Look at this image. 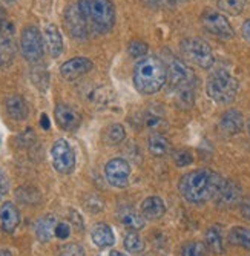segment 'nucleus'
<instances>
[{
    "mask_svg": "<svg viewBox=\"0 0 250 256\" xmlns=\"http://www.w3.org/2000/svg\"><path fill=\"white\" fill-rule=\"evenodd\" d=\"M222 176L209 169H198L186 174L180 180L178 189L186 201L192 204H202L214 200Z\"/></svg>",
    "mask_w": 250,
    "mask_h": 256,
    "instance_id": "nucleus-1",
    "label": "nucleus"
},
{
    "mask_svg": "<svg viewBox=\"0 0 250 256\" xmlns=\"http://www.w3.org/2000/svg\"><path fill=\"white\" fill-rule=\"evenodd\" d=\"M168 80L166 64L158 57H143L134 68V84L143 96L160 90Z\"/></svg>",
    "mask_w": 250,
    "mask_h": 256,
    "instance_id": "nucleus-2",
    "label": "nucleus"
},
{
    "mask_svg": "<svg viewBox=\"0 0 250 256\" xmlns=\"http://www.w3.org/2000/svg\"><path fill=\"white\" fill-rule=\"evenodd\" d=\"M206 92L215 103L229 104L236 97L238 80L227 69H216L208 78Z\"/></svg>",
    "mask_w": 250,
    "mask_h": 256,
    "instance_id": "nucleus-3",
    "label": "nucleus"
},
{
    "mask_svg": "<svg viewBox=\"0 0 250 256\" xmlns=\"http://www.w3.org/2000/svg\"><path fill=\"white\" fill-rule=\"evenodd\" d=\"M88 16L90 30L109 32L116 25V8L110 0H80Z\"/></svg>",
    "mask_w": 250,
    "mask_h": 256,
    "instance_id": "nucleus-4",
    "label": "nucleus"
},
{
    "mask_svg": "<svg viewBox=\"0 0 250 256\" xmlns=\"http://www.w3.org/2000/svg\"><path fill=\"white\" fill-rule=\"evenodd\" d=\"M181 51H183V54L186 56L189 62H192L194 64L202 69H209L215 63V57H214L210 46L202 38L192 37V38L183 40V43H181Z\"/></svg>",
    "mask_w": 250,
    "mask_h": 256,
    "instance_id": "nucleus-5",
    "label": "nucleus"
},
{
    "mask_svg": "<svg viewBox=\"0 0 250 256\" xmlns=\"http://www.w3.org/2000/svg\"><path fill=\"white\" fill-rule=\"evenodd\" d=\"M64 26L72 37L76 38H86L89 31H90V25L88 16L84 12V8L82 5V2L78 0L77 4H72L70 8L64 12Z\"/></svg>",
    "mask_w": 250,
    "mask_h": 256,
    "instance_id": "nucleus-6",
    "label": "nucleus"
},
{
    "mask_svg": "<svg viewBox=\"0 0 250 256\" xmlns=\"http://www.w3.org/2000/svg\"><path fill=\"white\" fill-rule=\"evenodd\" d=\"M20 51L28 62L37 63L43 57V38L36 26H26L20 36Z\"/></svg>",
    "mask_w": 250,
    "mask_h": 256,
    "instance_id": "nucleus-7",
    "label": "nucleus"
},
{
    "mask_svg": "<svg viewBox=\"0 0 250 256\" xmlns=\"http://www.w3.org/2000/svg\"><path fill=\"white\" fill-rule=\"evenodd\" d=\"M51 156H52V164L54 169L63 175L71 174L76 168V155L71 148V144L66 140L60 138L54 143L51 149Z\"/></svg>",
    "mask_w": 250,
    "mask_h": 256,
    "instance_id": "nucleus-8",
    "label": "nucleus"
},
{
    "mask_svg": "<svg viewBox=\"0 0 250 256\" xmlns=\"http://www.w3.org/2000/svg\"><path fill=\"white\" fill-rule=\"evenodd\" d=\"M201 23H202L204 30L215 37L227 40L235 36V31L229 23V20L218 11H206L201 17Z\"/></svg>",
    "mask_w": 250,
    "mask_h": 256,
    "instance_id": "nucleus-9",
    "label": "nucleus"
},
{
    "mask_svg": "<svg viewBox=\"0 0 250 256\" xmlns=\"http://www.w3.org/2000/svg\"><path fill=\"white\" fill-rule=\"evenodd\" d=\"M104 175H106V180L109 181L110 186L123 189L129 184L130 166H129V162L123 158H114L106 164Z\"/></svg>",
    "mask_w": 250,
    "mask_h": 256,
    "instance_id": "nucleus-10",
    "label": "nucleus"
},
{
    "mask_svg": "<svg viewBox=\"0 0 250 256\" xmlns=\"http://www.w3.org/2000/svg\"><path fill=\"white\" fill-rule=\"evenodd\" d=\"M214 200L216 201V206H220V207H224V208L235 207V206L241 204V201H242L241 188L235 181L222 178Z\"/></svg>",
    "mask_w": 250,
    "mask_h": 256,
    "instance_id": "nucleus-11",
    "label": "nucleus"
},
{
    "mask_svg": "<svg viewBox=\"0 0 250 256\" xmlns=\"http://www.w3.org/2000/svg\"><path fill=\"white\" fill-rule=\"evenodd\" d=\"M168 78L170 80V88L195 86V74L192 69L178 58H174L168 68Z\"/></svg>",
    "mask_w": 250,
    "mask_h": 256,
    "instance_id": "nucleus-12",
    "label": "nucleus"
},
{
    "mask_svg": "<svg viewBox=\"0 0 250 256\" xmlns=\"http://www.w3.org/2000/svg\"><path fill=\"white\" fill-rule=\"evenodd\" d=\"M16 37L12 23H6L4 30L0 31V66L8 68L16 58Z\"/></svg>",
    "mask_w": 250,
    "mask_h": 256,
    "instance_id": "nucleus-13",
    "label": "nucleus"
},
{
    "mask_svg": "<svg viewBox=\"0 0 250 256\" xmlns=\"http://www.w3.org/2000/svg\"><path fill=\"white\" fill-rule=\"evenodd\" d=\"M94 68V63L90 62L86 57H76L68 60L62 64L60 68V74L63 78L66 80H76L82 76H84L86 72H89L90 69Z\"/></svg>",
    "mask_w": 250,
    "mask_h": 256,
    "instance_id": "nucleus-14",
    "label": "nucleus"
},
{
    "mask_svg": "<svg viewBox=\"0 0 250 256\" xmlns=\"http://www.w3.org/2000/svg\"><path fill=\"white\" fill-rule=\"evenodd\" d=\"M54 115H56V122L57 124L63 129V130H68V132H72L76 129H78L80 126V114L68 104H57L56 106V110H54Z\"/></svg>",
    "mask_w": 250,
    "mask_h": 256,
    "instance_id": "nucleus-15",
    "label": "nucleus"
},
{
    "mask_svg": "<svg viewBox=\"0 0 250 256\" xmlns=\"http://www.w3.org/2000/svg\"><path fill=\"white\" fill-rule=\"evenodd\" d=\"M43 38H44V43H46V48H48L50 54L54 58L60 57L63 52V38H62L58 28L54 25V23H50V25L44 26Z\"/></svg>",
    "mask_w": 250,
    "mask_h": 256,
    "instance_id": "nucleus-16",
    "label": "nucleus"
},
{
    "mask_svg": "<svg viewBox=\"0 0 250 256\" xmlns=\"http://www.w3.org/2000/svg\"><path fill=\"white\" fill-rule=\"evenodd\" d=\"M244 128V118L242 114L236 109H230L226 114H222V117L220 120V129L229 135H235L241 132Z\"/></svg>",
    "mask_w": 250,
    "mask_h": 256,
    "instance_id": "nucleus-17",
    "label": "nucleus"
},
{
    "mask_svg": "<svg viewBox=\"0 0 250 256\" xmlns=\"http://www.w3.org/2000/svg\"><path fill=\"white\" fill-rule=\"evenodd\" d=\"M20 222V214L17 207L12 202H4L0 207V224L6 234H12V232L18 227Z\"/></svg>",
    "mask_w": 250,
    "mask_h": 256,
    "instance_id": "nucleus-18",
    "label": "nucleus"
},
{
    "mask_svg": "<svg viewBox=\"0 0 250 256\" xmlns=\"http://www.w3.org/2000/svg\"><path fill=\"white\" fill-rule=\"evenodd\" d=\"M166 214V206L160 196H149L142 204V215L144 220H160Z\"/></svg>",
    "mask_w": 250,
    "mask_h": 256,
    "instance_id": "nucleus-19",
    "label": "nucleus"
},
{
    "mask_svg": "<svg viewBox=\"0 0 250 256\" xmlns=\"http://www.w3.org/2000/svg\"><path fill=\"white\" fill-rule=\"evenodd\" d=\"M172 89V100L174 104L180 109H192L195 103V92L192 86H183V88H170Z\"/></svg>",
    "mask_w": 250,
    "mask_h": 256,
    "instance_id": "nucleus-20",
    "label": "nucleus"
},
{
    "mask_svg": "<svg viewBox=\"0 0 250 256\" xmlns=\"http://www.w3.org/2000/svg\"><path fill=\"white\" fill-rule=\"evenodd\" d=\"M6 110H8V115L16 120V122H24L28 118V114H30V109H28V104L20 96H11L8 100H6Z\"/></svg>",
    "mask_w": 250,
    "mask_h": 256,
    "instance_id": "nucleus-21",
    "label": "nucleus"
},
{
    "mask_svg": "<svg viewBox=\"0 0 250 256\" xmlns=\"http://www.w3.org/2000/svg\"><path fill=\"white\" fill-rule=\"evenodd\" d=\"M148 149L149 152L154 155V156H166L172 152V146H170V142L163 136L162 134H152L149 136V142H148Z\"/></svg>",
    "mask_w": 250,
    "mask_h": 256,
    "instance_id": "nucleus-22",
    "label": "nucleus"
},
{
    "mask_svg": "<svg viewBox=\"0 0 250 256\" xmlns=\"http://www.w3.org/2000/svg\"><path fill=\"white\" fill-rule=\"evenodd\" d=\"M120 221L130 230H140L144 227V218L132 207H123L118 212Z\"/></svg>",
    "mask_w": 250,
    "mask_h": 256,
    "instance_id": "nucleus-23",
    "label": "nucleus"
},
{
    "mask_svg": "<svg viewBox=\"0 0 250 256\" xmlns=\"http://www.w3.org/2000/svg\"><path fill=\"white\" fill-rule=\"evenodd\" d=\"M57 220L52 215H46L44 218H42L37 224H36V235L40 241H50L52 238V235H56V226H57Z\"/></svg>",
    "mask_w": 250,
    "mask_h": 256,
    "instance_id": "nucleus-24",
    "label": "nucleus"
},
{
    "mask_svg": "<svg viewBox=\"0 0 250 256\" xmlns=\"http://www.w3.org/2000/svg\"><path fill=\"white\" fill-rule=\"evenodd\" d=\"M92 241L96 246L104 248L116 242V238H114V232L108 224H97L92 230Z\"/></svg>",
    "mask_w": 250,
    "mask_h": 256,
    "instance_id": "nucleus-25",
    "label": "nucleus"
},
{
    "mask_svg": "<svg viewBox=\"0 0 250 256\" xmlns=\"http://www.w3.org/2000/svg\"><path fill=\"white\" fill-rule=\"evenodd\" d=\"M229 241L235 246L244 247L247 250H250V228L247 227H234L229 232Z\"/></svg>",
    "mask_w": 250,
    "mask_h": 256,
    "instance_id": "nucleus-26",
    "label": "nucleus"
},
{
    "mask_svg": "<svg viewBox=\"0 0 250 256\" xmlns=\"http://www.w3.org/2000/svg\"><path fill=\"white\" fill-rule=\"evenodd\" d=\"M143 123L154 134H160L162 130H164L168 128V123L163 118V115L156 114V112H146L144 117H143Z\"/></svg>",
    "mask_w": 250,
    "mask_h": 256,
    "instance_id": "nucleus-27",
    "label": "nucleus"
},
{
    "mask_svg": "<svg viewBox=\"0 0 250 256\" xmlns=\"http://www.w3.org/2000/svg\"><path fill=\"white\" fill-rule=\"evenodd\" d=\"M216 6L229 16H240L246 6V0H216Z\"/></svg>",
    "mask_w": 250,
    "mask_h": 256,
    "instance_id": "nucleus-28",
    "label": "nucleus"
},
{
    "mask_svg": "<svg viewBox=\"0 0 250 256\" xmlns=\"http://www.w3.org/2000/svg\"><path fill=\"white\" fill-rule=\"evenodd\" d=\"M206 242L209 246V248L215 253H222L224 252V246H222V235L216 226L210 227L206 232Z\"/></svg>",
    "mask_w": 250,
    "mask_h": 256,
    "instance_id": "nucleus-29",
    "label": "nucleus"
},
{
    "mask_svg": "<svg viewBox=\"0 0 250 256\" xmlns=\"http://www.w3.org/2000/svg\"><path fill=\"white\" fill-rule=\"evenodd\" d=\"M126 138V132H124V128L122 124H112L106 130V135H104V142L109 144V146H117L120 144L123 140Z\"/></svg>",
    "mask_w": 250,
    "mask_h": 256,
    "instance_id": "nucleus-30",
    "label": "nucleus"
},
{
    "mask_svg": "<svg viewBox=\"0 0 250 256\" xmlns=\"http://www.w3.org/2000/svg\"><path fill=\"white\" fill-rule=\"evenodd\" d=\"M124 248H126L128 252H132V253L143 252V248H144V241H143V238L137 234V232H129V234L124 236Z\"/></svg>",
    "mask_w": 250,
    "mask_h": 256,
    "instance_id": "nucleus-31",
    "label": "nucleus"
},
{
    "mask_svg": "<svg viewBox=\"0 0 250 256\" xmlns=\"http://www.w3.org/2000/svg\"><path fill=\"white\" fill-rule=\"evenodd\" d=\"M181 256H208V247L200 241L188 242L181 248Z\"/></svg>",
    "mask_w": 250,
    "mask_h": 256,
    "instance_id": "nucleus-32",
    "label": "nucleus"
},
{
    "mask_svg": "<svg viewBox=\"0 0 250 256\" xmlns=\"http://www.w3.org/2000/svg\"><path fill=\"white\" fill-rule=\"evenodd\" d=\"M31 78H32V83L42 92H44L48 89V72H46V69H43V66H37V68L32 69Z\"/></svg>",
    "mask_w": 250,
    "mask_h": 256,
    "instance_id": "nucleus-33",
    "label": "nucleus"
},
{
    "mask_svg": "<svg viewBox=\"0 0 250 256\" xmlns=\"http://www.w3.org/2000/svg\"><path fill=\"white\" fill-rule=\"evenodd\" d=\"M128 52H129L130 57H135V58L142 57L143 58L148 54V44L144 42H140V40L130 42L129 48H128Z\"/></svg>",
    "mask_w": 250,
    "mask_h": 256,
    "instance_id": "nucleus-34",
    "label": "nucleus"
},
{
    "mask_svg": "<svg viewBox=\"0 0 250 256\" xmlns=\"http://www.w3.org/2000/svg\"><path fill=\"white\" fill-rule=\"evenodd\" d=\"M174 161L178 168H186L194 162V156L189 150H176L174 152Z\"/></svg>",
    "mask_w": 250,
    "mask_h": 256,
    "instance_id": "nucleus-35",
    "label": "nucleus"
},
{
    "mask_svg": "<svg viewBox=\"0 0 250 256\" xmlns=\"http://www.w3.org/2000/svg\"><path fill=\"white\" fill-rule=\"evenodd\" d=\"M60 256H84V250L78 244H66L62 247Z\"/></svg>",
    "mask_w": 250,
    "mask_h": 256,
    "instance_id": "nucleus-36",
    "label": "nucleus"
},
{
    "mask_svg": "<svg viewBox=\"0 0 250 256\" xmlns=\"http://www.w3.org/2000/svg\"><path fill=\"white\" fill-rule=\"evenodd\" d=\"M70 234H71V228L68 224L64 222H58L56 226V236L58 240H66V238H70Z\"/></svg>",
    "mask_w": 250,
    "mask_h": 256,
    "instance_id": "nucleus-37",
    "label": "nucleus"
},
{
    "mask_svg": "<svg viewBox=\"0 0 250 256\" xmlns=\"http://www.w3.org/2000/svg\"><path fill=\"white\" fill-rule=\"evenodd\" d=\"M8 192V181H6V175L0 170V201L5 196V194Z\"/></svg>",
    "mask_w": 250,
    "mask_h": 256,
    "instance_id": "nucleus-38",
    "label": "nucleus"
},
{
    "mask_svg": "<svg viewBox=\"0 0 250 256\" xmlns=\"http://www.w3.org/2000/svg\"><path fill=\"white\" fill-rule=\"evenodd\" d=\"M241 214L246 220L250 221V196L246 198L244 201H241Z\"/></svg>",
    "mask_w": 250,
    "mask_h": 256,
    "instance_id": "nucleus-39",
    "label": "nucleus"
},
{
    "mask_svg": "<svg viewBox=\"0 0 250 256\" xmlns=\"http://www.w3.org/2000/svg\"><path fill=\"white\" fill-rule=\"evenodd\" d=\"M152 2L162 6H175L181 2H184V0H152Z\"/></svg>",
    "mask_w": 250,
    "mask_h": 256,
    "instance_id": "nucleus-40",
    "label": "nucleus"
},
{
    "mask_svg": "<svg viewBox=\"0 0 250 256\" xmlns=\"http://www.w3.org/2000/svg\"><path fill=\"white\" fill-rule=\"evenodd\" d=\"M40 126H42L44 130H50L51 122H50V117H48L46 114H42V117H40Z\"/></svg>",
    "mask_w": 250,
    "mask_h": 256,
    "instance_id": "nucleus-41",
    "label": "nucleus"
},
{
    "mask_svg": "<svg viewBox=\"0 0 250 256\" xmlns=\"http://www.w3.org/2000/svg\"><path fill=\"white\" fill-rule=\"evenodd\" d=\"M241 31H242V37L250 43V18L242 25V30Z\"/></svg>",
    "mask_w": 250,
    "mask_h": 256,
    "instance_id": "nucleus-42",
    "label": "nucleus"
},
{
    "mask_svg": "<svg viewBox=\"0 0 250 256\" xmlns=\"http://www.w3.org/2000/svg\"><path fill=\"white\" fill-rule=\"evenodd\" d=\"M4 26H5V11L0 8V31L4 30Z\"/></svg>",
    "mask_w": 250,
    "mask_h": 256,
    "instance_id": "nucleus-43",
    "label": "nucleus"
},
{
    "mask_svg": "<svg viewBox=\"0 0 250 256\" xmlns=\"http://www.w3.org/2000/svg\"><path fill=\"white\" fill-rule=\"evenodd\" d=\"M0 256H12L10 250H0Z\"/></svg>",
    "mask_w": 250,
    "mask_h": 256,
    "instance_id": "nucleus-44",
    "label": "nucleus"
},
{
    "mask_svg": "<svg viewBox=\"0 0 250 256\" xmlns=\"http://www.w3.org/2000/svg\"><path fill=\"white\" fill-rule=\"evenodd\" d=\"M109 256H126V254H123V253H120V252H110Z\"/></svg>",
    "mask_w": 250,
    "mask_h": 256,
    "instance_id": "nucleus-45",
    "label": "nucleus"
},
{
    "mask_svg": "<svg viewBox=\"0 0 250 256\" xmlns=\"http://www.w3.org/2000/svg\"><path fill=\"white\" fill-rule=\"evenodd\" d=\"M247 129H248V134H250V123L247 124Z\"/></svg>",
    "mask_w": 250,
    "mask_h": 256,
    "instance_id": "nucleus-46",
    "label": "nucleus"
},
{
    "mask_svg": "<svg viewBox=\"0 0 250 256\" xmlns=\"http://www.w3.org/2000/svg\"><path fill=\"white\" fill-rule=\"evenodd\" d=\"M5 2H12V0H5Z\"/></svg>",
    "mask_w": 250,
    "mask_h": 256,
    "instance_id": "nucleus-47",
    "label": "nucleus"
}]
</instances>
